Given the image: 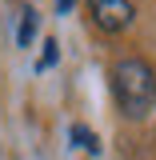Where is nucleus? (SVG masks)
<instances>
[{
	"label": "nucleus",
	"instance_id": "1",
	"mask_svg": "<svg viewBox=\"0 0 156 160\" xmlns=\"http://www.w3.org/2000/svg\"><path fill=\"white\" fill-rule=\"evenodd\" d=\"M112 96L128 120H144L156 108V72L152 64L136 56H124L112 64Z\"/></svg>",
	"mask_w": 156,
	"mask_h": 160
},
{
	"label": "nucleus",
	"instance_id": "2",
	"mask_svg": "<svg viewBox=\"0 0 156 160\" xmlns=\"http://www.w3.org/2000/svg\"><path fill=\"white\" fill-rule=\"evenodd\" d=\"M92 8V16L104 32H124L132 16H136V8H132V0H96V4H88Z\"/></svg>",
	"mask_w": 156,
	"mask_h": 160
},
{
	"label": "nucleus",
	"instance_id": "3",
	"mask_svg": "<svg viewBox=\"0 0 156 160\" xmlns=\"http://www.w3.org/2000/svg\"><path fill=\"white\" fill-rule=\"evenodd\" d=\"M72 144H80L84 152H100V140L92 128H84V124H72Z\"/></svg>",
	"mask_w": 156,
	"mask_h": 160
},
{
	"label": "nucleus",
	"instance_id": "4",
	"mask_svg": "<svg viewBox=\"0 0 156 160\" xmlns=\"http://www.w3.org/2000/svg\"><path fill=\"white\" fill-rule=\"evenodd\" d=\"M32 32H36V8H24V16H20V44H32Z\"/></svg>",
	"mask_w": 156,
	"mask_h": 160
},
{
	"label": "nucleus",
	"instance_id": "5",
	"mask_svg": "<svg viewBox=\"0 0 156 160\" xmlns=\"http://www.w3.org/2000/svg\"><path fill=\"white\" fill-rule=\"evenodd\" d=\"M56 56H60V52H56V40H48V44H44V52H40V60H36V68H40V72H44V68H52Z\"/></svg>",
	"mask_w": 156,
	"mask_h": 160
},
{
	"label": "nucleus",
	"instance_id": "6",
	"mask_svg": "<svg viewBox=\"0 0 156 160\" xmlns=\"http://www.w3.org/2000/svg\"><path fill=\"white\" fill-rule=\"evenodd\" d=\"M56 4H60V12H68V8H72L76 0H56Z\"/></svg>",
	"mask_w": 156,
	"mask_h": 160
},
{
	"label": "nucleus",
	"instance_id": "7",
	"mask_svg": "<svg viewBox=\"0 0 156 160\" xmlns=\"http://www.w3.org/2000/svg\"><path fill=\"white\" fill-rule=\"evenodd\" d=\"M88 4H96V0H88Z\"/></svg>",
	"mask_w": 156,
	"mask_h": 160
}]
</instances>
